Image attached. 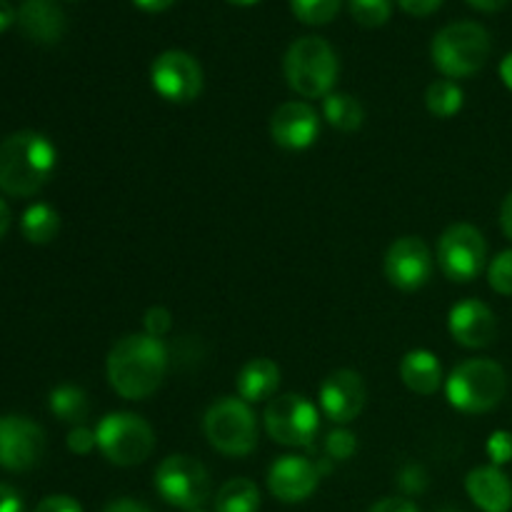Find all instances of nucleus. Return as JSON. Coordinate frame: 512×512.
<instances>
[{
    "mask_svg": "<svg viewBox=\"0 0 512 512\" xmlns=\"http://www.w3.org/2000/svg\"><path fill=\"white\" fill-rule=\"evenodd\" d=\"M168 348L150 335H125L108 353V380L125 400H145L163 385L168 373Z\"/></svg>",
    "mask_w": 512,
    "mask_h": 512,
    "instance_id": "1",
    "label": "nucleus"
},
{
    "mask_svg": "<svg viewBox=\"0 0 512 512\" xmlns=\"http://www.w3.org/2000/svg\"><path fill=\"white\" fill-rule=\"evenodd\" d=\"M55 145L35 130H18L0 143V190L13 198L40 193L53 175Z\"/></svg>",
    "mask_w": 512,
    "mask_h": 512,
    "instance_id": "2",
    "label": "nucleus"
},
{
    "mask_svg": "<svg viewBox=\"0 0 512 512\" xmlns=\"http://www.w3.org/2000/svg\"><path fill=\"white\" fill-rule=\"evenodd\" d=\"M445 393H448L450 405L460 413H490L503 403L505 393H508V375H505L503 365H498L495 360H465L450 373Z\"/></svg>",
    "mask_w": 512,
    "mask_h": 512,
    "instance_id": "3",
    "label": "nucleus"
},
{
    "mask_svg": "<svg viewBox=\"0 0 512 512\" xmlns=\"http://www.w3.org/2000/svg\"><path fill=\"white\" fill-rule=\"evenodd\" d=\"M285 80L303 98H328L338 80V55L328 40L305 35L288 48L283 60Z\"/></svg>",
    "mask_w": 512,
    "mask_h": 512,
    "instance_id": "4",
    "label": "nucleus"
},
{
    "mask_svg": "<svg viewBox=\"0 0 512 512\" xmlns=\"http://www.w3.org/2000/svg\"><path fill=\"white\" fill-rule=\"evenodd\" d=\"M430 55L445 78H470L488 63L490 35L473 20L450 23L433 38Z\"/></svg>",
    "mask_w": 512,
    "mask_h": 512,
    "instance_id": "5",
    "label": "nucleus"
},
{
    "mask_svg": "<svg viewBox=\"0 0 512 512\" xmlns=\"http://www.w3.org/2000/svg\"><path fill=\"white\" fill-rule=\"evenodd\" d=\"M208 443L228 458H245L258 448V423L250 405L240 398H223L203 418Z\"/></svg>",
    "mask_w": 512,
    "mask_h": 512,
    "instance_id": "6",
    "label": "nucleus"
},
{
    "mask_svg": "<svg viewBox=\"0 0 512 512\" xmlns=\"http://www.w3.org/2000/svg\"><path fill=\"white\" fill-rule=\"evenodd\" d=\"M95 438H98L100 453L120 468L145 463L155 448L153 428L133 413L105 415L95 428Z\"/></svg>",
    "mask_w": 512,
    "mask_h": 512,
    "instance_id": "7",
    "label": "nucleus"
},
{
    "mask_svg": "<svg viewBox=\"0 0 512 512\" xmlns=\"http://www.w3.org/2000/svg\"><path fill=\"white\" fill-rule=\"evenodd\" d=\"M155 490L173 508L193 512L210 498V475L200 460L170 455L155 470Z\"/></svg>",
    "mask_w": 512,
    "mask_h": 512,
    "instance_id": "8",
    "label": "nucleus"
},
{
    "mask_svg": "<svg viewBox=\"0 0 512 512\" xmlns=\"http://www.w3.org/2000/svg\"><path fill=\"white\" fill-rule=\"evenodd\" d=\"M265 430L288 448H310L320 430V413L305 395H280L265 408Z\"/></svg>",
    "mask_w": 512,
    "mask_h": 512,
    "instance_id": "9",
    "label": "nucleus"
},
{
    "mask_svg": "<svg viewBox=\"0 0 512 512\" xmlns=\"http://www.w3.org/2000/svg\"><path fill=\"white\" fill-rule=\"evenodd\" d=\"M488 260V243L483 233L468 223H455L440 235L438 265L453 283H470L478 278Z\"/></svg>",
    "mask_w": 512,
    "mask_h": 512,
    "instance_id": "10",
    "label": "nucleus"
},
{
    "mask_svg": "<svg viewBox=\"0 0 512 512\" xmlns=\"http://www.w3.org/2000/svg\"><path fill=\"white\" fill-rule=\"evenodd\" d=\"M150 83L168 103H190L203 93V68L185 50H165L150 65Z\"/></svg>",
    "mask_w": 512,
    "mask_h": 512,
    "instance_id": "11",
    "label": "nucleus"
},
{
    "mask_svg": "<svg viewBox=\"0 0 512 512\" xmlns=\"http://www.w3.org/2000/svg\"><path fill=\"white\" fill-rule=\"evenodd\" d=\"M45 453V433L38 423L23 415L0 418V468L23 473L35 468Z\"/></svg>",
    "mask_w": 512,
    "mask_h": 512,
    "instance_id": "12",
    "label": "nucleus"
},
{
    "mask_svg": "<svg viewBox=\"0 0 512 512\" xmlns=\"http://www.w3.org/2000/svg\"><path fill=\"white\" fill-rule=\"evenodd\" d=\"M433 275V253L425 240L415 235L398 238L385 253V278L398 290H420Z\"/></svg>",
    "mask_w": 512,
    "mask_h": 512,
    "instance_id": "13",
    "label": "nucleus"
},
{
    "mask_svg": "<svg viewBox=\"0 0 512 512\" xmlns=\"http://www.w3.org/2000/svg\"><path fill=\"white\" fill-rule=\"evenodd\" d=\"M365 400H368V390L355 370H335L320 385V410L333 423H353L363 413Z\"/></svg>",
    "mask_w": 512,
    "mask_h": 512,
    "instance_id": "14",
    "label": "nucleus"
},
{
    "mask_svg": "<svg viewBox=\"0 0 512 512\" xmlns=\"http://www.w3.org/2000/svg\"><path fill=\"white\" fill-rule=\"evenodd\" d=\"M318 465L298 455H283L268 470V488L280 503H303L320 485Z\"/></svg>",
    "mask_w": 512,
    "mask_h": 512,
    "instance_id": "15",
    "label": "nucleus"
},
{
    "mask_svg": "<svg viewBox=\"0 0 512 512\" xmlns=\"http://www.w3.org/2000/svg\"><path fill=\"white\" fill-rule=\"evenodd\" d=\"M270 135L285 150H305L318 140L320 120L308 103L290 100L270 118Z\"/></svg>",
    "mask_w": 512,
    "mask_h": 512,
    "instance_id": "16",
    "label": "nucleus"
},
{
    "mask_svg": "<svg viewBox=\"0 0 512 512\" xmlns=\"http://www.w3.org/2000/svg\"><path fill=\"white\" fill-rule=\"evenodd\" d=\"M448 328L455 343L463 348H488L498 335V320L493 310L480 300H463L450 310Z\"/></svg>",
    "mask_w": 512,
    "mask_h": 512,
    "instance_id": "17",
    "label": "nucleus"
},
{
    "mask_svg": "<svg viewBox=\"0 0 512 512\" xmlns=\"http://www.w3.org/2000/svg\"><path fill=\"white\" fill-rule=\"evenodd\" d=\"M18 25L25 38L40 45H53L65 33V13L55 0H25L18 10Z\"/></svg>",
    "mask_w": 512,
    "mask_h": 512,
    "instance_id": "18",
    "label": "nucleus"
},
{
    "mask_svg": "<svg viewBox=\"0 0 512 512\" xmlns=\"http://www.w3.org/2000/svg\"><path fill=\"white\" fill-rule=\"evenodd\" d=\"M465 490L470 500L483 512H510L512 510V483L508 475L495 465L470 470L465 478Z\"/></svg>",
    "mask_w": 512,
    "mask_h": 512,
    "instance_id": "19",
    "label": "nucleus"
},
{
    "mask_svg": "<svg viewBox=\"0 0 512 512\" xmlns=\"http://www.w3.org/2000/svg\"><path fill=\"white\" fill-rule=\"evenodd\" d=\"M280 385V368L270 358H253L240 368L235 378L240 400L245 403H260V400L273 398Z\"/></svg>",
    "mask_w": 512,
    "mask_h": 512,
    "instance_id": "20",
    "label": "nucleus"
},
{
    "mask_svg": "<svg viewBox=\"0 0 512 512\" xmlns=\"http://www.w3.org/2000/svg\"><path fill=\"white\" fill-rule=\"evenodd\" d=\"M400 378L413 393L433 395L443 383V368L430 350H410L400 360Z\"/></svg>",
    "mask_w": 512,
    "mask_h": 512,
    "instance_id": "21",
    "label": "nucleus"
},
{
    "mask_svg": "<svg viewBox=\"0 0 512 512\" xmlns=\"http://www.w3.org/2000/svg\"><path fill=\"white\" fill-rule=\"evenodd\" d=\"M20 230H23V238L33 245H45L58 235L60 230V215L58 210L50 208L45 203L30 205L23 213L20 220Z\"/></svg>",
    "mask_w": 512,
    "mask_h": 512,
    "instance_id": "22",
    "label": "nucleus"
},
{
    "mask_svg": "<svg viewBox=\"0 0 512 512\" xmlns=\"http://www.w3.org/2000/svg\"><path fill=\"white\" fill-rule=\"evenodd\" d=\"M218 512H258L260 510V490L253 480L233 478L218 490L215 498Z\"/></svg>",
    "mask_w": 512,
    "mask_h": 512,
    "instance_id": "23",
    "label": "nucleus"
},
{
    "mask_svg": "<svg viewBox=\"0 0 512 512\" xmlns=\"http://www.w3.org/2000/svg\"><path fill=\"white\" fill-rule=\"evenodd\" d=\"M323 115L335 130L343 133H353L365 120L363 105L348 93H330L328 98H323Z\"/></svg>",
    "mask_w": 512,
    "mask_h": 512,
    "instance_id": "24",
    "label": "nucleus"
},
{
    "mask_svg": "<svg viewBox=\"0 0 512 512\" xmlns=\"http://www.w3.org/2000/svg\"><path fill=\"white\" fill-rule=\"evenodd\" d=\"M50 413L55 415L63 423L83 425V420L90 415V400L85 395L83 388H75V385H60L50 393Z\"/></svg>",
    "mask_w": 512,
    "mask_h": 512,
    "instance_id": "25",
    "label": "nucleus"
},
{
    "mask_svg": "<svg viewBox=\"0 0 512 512\" xmlns=\"http://www.w3.org/2000/svg\"><path fill=\"white\" fill-rule=\"evenodd\" d=\"M463 90L453 80H435L425 90V105L435 118H453L463 108Z\"/></svg>",
    "mask_w": 512,
    "mask_h": 512,
    "instance_id": "26",
    "label": "nucleus"
},
{
    "mask_svg": "<svg viewBox=\"0 0 512 512\" xmlns=\"http://www.w3.org/2000/svg\"><path fill=\"white\" fill-rule=\"evenodd\" d=\"M293 15L305 25H325L338 15L340 0H290Z\"/></svg>",
    "mask_w": 512,
    "mask_h": 512,
    "instance_id": "27",
    "label": "nucleus"
},
{
    "mask_svg": "<svg viewBox=\"0 0 512 512\" xmlns=\"http://www.w3.org/2000/svg\"><path fill=\"white\" fill-rule=\"evenodd\" d=\"M390 13H393L390 0H350V15L363 28H380L388 23Z\"/></svg>",
    "mask_w": 512,
    "mask_h": 512,
    "instance_id": "28",
    "label": "nucleus"
},
{
    "mask_svg": "<svg viewBox=\"0 0 512 512\" xmlns=\"http://www.w3.org/2000/svg\"><path fill=\"white\" fill-rule=\"evenodd\" d=\"M490 288L500 295H512V250H503L488 268Z\"/></svg>",
    "mask_w": 512,
    "mask_h": 512,
    "instance_id": "29",
    "label": "nucleus"
},
{
    "mask_svg": "<svg viewBox=\"0 0 512 512\" xmlns=\"http://www.w3.org/2000/svg\"><path fill=\"white\" fill-rule=\"evenodd\" d=\"M355 450H358V440L345 428L333 430L328 435V440H325V453H328L330 460H350L355 455Z\"/></svg>",
    "mask_w": 512,
    "mask_h": 512,
    "instance_id": "30",
    "label": "nucleus"
},
{
    "mask_svg": "<svg viewBox=\"0 0 512 512\" xmlns=\"http://www.w3.org/2000/svg\"><path fill=\"white\" fill-rule=\"evenodd\" d=\"M143 328H145V335H150V338L155 340L165 338V335L170 333V328H173V315H170L168 308L155 305V308L145 310Z\"/></svg>",
    "mask_w": 512,
    "mask_h": 512,
    "instance_id": "31",
    "label": "nucleus"
},
{
    "mask_svg": "<svg viewBox=\"0 0 512 512\" xmlns=\"http://www.w3.org/2000/svg\"><path fill=\"white\" fill-rule=\"evenodd\" d=\"M485 450H488V458L493 460L495 468L508 465L512 460V433H508V430H495L488 438Z\"/></svg>",
    "mask_w": 512,
    "mask_h": 512,
    "instance_id": "32",
    "label": "nucleus"
},
{
    "mask_svg": "<svg viewBox=\"0 0 512 512\" xmlns=\"http://www.w3.org/2000/svg\"><path fill=\"white\" fill-rule=\"evenodd\" d=\"M398 485L408 495L423 493V490L428 488V473H425L420 465H405L398 475Z\"/></svg>",
    "mask_w": 512,
    "mask_h": 512,
    "instance_id": "33",
    "label": "nucleus"
},
{
    "mask_svg": "<svg viewBox=\"0 0 512 512\" xmlns=\"http://www.w3.org/2000/svg\"><path fill=\"white\" fill-rule=\"evenodd\" d=\"M98 445V438H95V430L85 428V425H75L68 433V450L75 455H88L93 453V448Z\"/></svg>",
    "mask_w": 512,
    "mask_h": 512,
    "instance_id": "34",
    "label": "nucleus"
},
{
    "mask_svg": "<svg viewBox=\"0 0 512 512\" xmlns=\"http://www.w3.org/2000/svg\"><path fill=\"white\" fill-rule=\"evenodd\" d=\"M35 512H83V508L70 495H50V498L40 500Z\"/></svg>",
    "mask_w": 512,
    "mask_h": 512,
    "instance_id": "35",
    "label": "nucleus"
},
{
    "mask_svg": "<svg viewBox=\"0 0 512 512\" xmlns=\"http://www.w3.org/2000/svg\"><path fill=\"white\" fill-rule=\"evenodd\" d=\"M398 3H400V8L405 10V13L423 18V15L435 13V10L443 5V0H398Z\"/></svg>",
    "mask_w": 512,
    "mask_h": 512,
    "instance_id": "36",
    "label": "nucleus"
},
{
    "mask_svg": "<svg viewBox=\"0 0 512 512\" xmlns=\"http://www.w3.org/2000/svg\"><path fill=\"white\" fill-rule=\"evenodd\" d=\"M370 512H420L415 508L413 500L408 498H385L380 500V503H375Z\"/></svg>",
    "mask_w": 512,
    "mask_h": 512,
    "instance_id": "37",
    "label": "nucleus"
},
{
    "mask_svg": "<svg viewBox=\"0 0 512 512\" xmlns=\"http://www.w3.org/2000/svg\"><path fill=\"white\" fill-rule=\"evenodd\" d=\"M0 512H23V500L10 485L0 483Z\"/></svg>",
    "mask_w": 512,
    "mask_h": 512,
    "instance_id": "38",
    "label": "nucleus"
},
{
    "mask_svg": "<svg viewBox=\"0 0 512 512\" xmlns=\"http://www.w3.org/2000/svg\"><path fill=\"white\" fill-rule=\"evenodd\" d=\"M103 512H150L143 503H135V500H115L110 503Z\"/></svg>",
    "mask_w": 512,
    "mask_h": 512,
    "instance_id": "39",
    "label": "nucleus"
},
{
    "mask_svg": "<svg viewBox=\"0 0 512 512\" xmlns=\"http://www.w3.org/2000/svg\"><path fill=\"white\" fill-rule=\"evenodd\" d=\"M500 225H503V233L512 240V193L503 200V208H500Z\"/></svg>",
    "mask_w": 512,
    "mask_h": 512,
    "instance_id": "40",
    "label": "nucleus"
},
{
    "mask_svg": "<svg viewBox=\"0 0 512 512\" xmlns=\"http://www.w3.org/2000/svg\"><path fill=\"white\" fill-rule=\"evenodd\" d=\"M15 20H18V13L13 10V5H10L8 0H0V33L8 30Z\"/></svg>",
    "mask_w": 512,
    "mask_h": 512,
    "instance_id": "41",
    "label": "nucleus"
},
{
    "mask_svg": "<svg viewBox=\"0 0 512 512\" xmlns=\"http://www.w3.org/2000/svg\"><path fill=\"white\" fill-rule=\"evenodd\" d=\"M133 3L145 13H160V10H168L175 0H133Z\"/></svg>",
    "mask_w": 512,
    "mask_h": 512,
    "instance_id": "42",
    "label": "nucleus"
},
{
    "mask_svg": "<svg viewBox=\"0 0 512 512\" xmlns=\"http://www.w3.org/2000/svg\"><path fill=\"white\" fill-rule=\"evenodd\" d=\"M468 3L473 5V8L485 10V13H493V10L503 8V5L508 3V0H468Z\"/></svg>",
    "mask_w": 512,
    "mask_h": 512,
    "instance_id": "43",
    "label": "nucleus"
},
{
    "mask_svg": "<svg viewBox=\"0 0 512 512\" xmlns=\"http://www.w3.org/2000/svg\"><path fill=\"white\" fill-rule=\"evenodd\" d=\"M500 78H503V83L512 90V53L505 55L503 63H500Z\"/></svg>",
    "mask_w": 512,
    "mask_h": 512,
    "instance_id": "44",
    "label": "nucleus"
},
{
    "mask_svg": "<svg viewBox=\"0 0 512 512\" xmlns=\"http://www.w3.org/2000/svg\"><path fill=\"white\" fill-rule=\"evenodd\" d=\"M8 228H10V208H8V203L0 198V238L8 233Z\"/></svg>",
    "mask_w": 512,
    "mask_h": 512,
    "instance_id": "45",
    "label": "nucleus"
},
{
    "mask_svg": "<svg viewBox=\"0 0 512 512\" xmlns=\"http://www.w3.org/2000/svg\"><path fill=\"white\" fill-rule=\"evenodd\" d=\"M228 3L240 5V8H245V5H255V3H258V0H228Z\"/></svg>",
    "mask_w": 512,
    "mask_h": 512,
    "instance_id": "46",
    "label": "nucleus"
},
{
    "mask_svg": "<svg viewBox=\"0 0 512 512\" xmlns=\"http://www.w3.org/2000/svg\"><path fill=\"white\" fill-rule=\"evenodd\" d=\"M440 512H460V510H453V508H445V510H440Z\"/></svg>",
    "mask_w": 512,
    "mask_h": 512,
    "instance_id": "47",
    "label": "nucleus"
},
{
    "mask_svg": "<svg viewBox=\"0 0 512 512\" xmlns=\"http://www.w3.org/2000/svg\"><path fill=\"white\" fill-rule=\"evenodd\" d=\"M193 512H203V510H193Z\"/></svg>",
    "mask_w": 512,
    "mask_h": 512,
    "instance_id": "48",
    "label": "nucleus"
}]
</instances>
